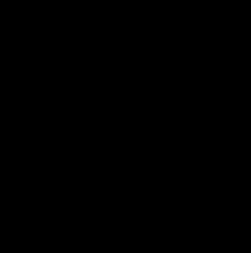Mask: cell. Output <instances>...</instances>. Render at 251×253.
Here are the masks:
<instances>
[]
</instances>
